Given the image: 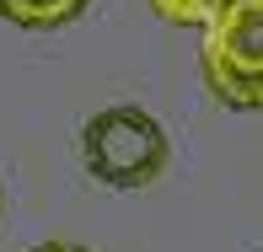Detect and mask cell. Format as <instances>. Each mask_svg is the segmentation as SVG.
Segmentation results:
<instances>
[{"mask_svg":"<svg viewBox=\"0 0 263 252\" xmlns=\"http://www.w3.org/2000/svg\"><path fill=\"white\" fill-rule=\"evenodd\" d=\"M166 156H172L166 129L156 124V113L135 102L102 107L81 124V161L107 188H151L166 172Z\"/></svg>","mask_w":263,"mask_h":252,"instance_id":"6da1fadb","label":"cell"},{"mask_svg":"<svg viewBox=\"0 0 263 252\" xmlns=\"http://www.w3.org/2000/svg\"><path fill=\"white\" fill-rule=\"evenodd\" d=\"M199 70L220 107L258 113L263 107V0H231L204 27Z\"/></svg>","mask_w":263,"mask_h":252,"instance_id":"7a4b0ae2","label":"cell"},{"mask_svg":"<svg viewBox=\"0 0 263 252\" xmlns=\"http://www.w3.org/2000/svg\"><path fill=\"white\" fill-rule=\"evenodd\" d=\"M86 6H91V0H0V16L16 22V27L43 32V27H65V22H76Z\"/></svg>","mask_w":263,"mask_h":252,"instance_id":"3957f363","label":"cell"},{"mask_svg":"<svg viewBox=\"0 0 263 252\" xmlns=\"http://www.w3.org/2000/svg\"><path fill=\"white\" fill-rule=\"evenodd\" d=\"M226 6L231 0H151V11L161 22H172V27H210Z\"/></svg>","mask_w":263,"mask_h":252,"instance_id":"277c9868","label":"cell"},{"mask_svg":"<svg viewBox=\"0 0 263 252\" xmlns=\"http://www.w3.org/2000/svg\"><path fill=\"white\" fill-rule=\"evenodd\" d=\"M32 252H86V247H70V242H49V247H32Z\"/></svg>","mask_w":263,"mask_h":252,"instance_id":"5b68a950","label":"cell"}]
</instances>
